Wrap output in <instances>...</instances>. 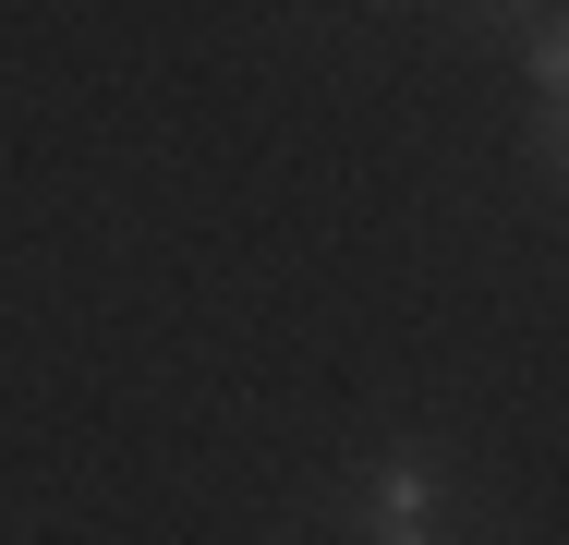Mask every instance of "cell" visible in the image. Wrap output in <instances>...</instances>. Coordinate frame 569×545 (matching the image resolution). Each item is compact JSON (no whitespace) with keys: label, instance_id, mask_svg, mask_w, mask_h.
Returning a JSON list of instances; mask_svg holds the SVG:
<instances>
[{"label":"cell","instance_id":"6da1fadb","mask_svg":"<svg viewBox=\"0 0 569 545\" xmlns=\"http://www.w3.org/2000/svg\"><path fill=\"white\" fill-rule=\"evenodd\" d=\"M340 509H351V534H449V460L437 448H376Z\"/></svg>","mask_w":569,"mask_h":545},{"label":"cell","instance_id":"7a4b0ae2","mask_svg":"<svg viewBox=\"0 0 569 545\" xmlns=\"http://www.w3.org/2000/svg\"><path fill=\"white\" fill-rule=\"evenodd\" d=\"M533 98H569V0L533 24Z\"/></svg>","mask_w":569,"mask_h":545},{"label":"cell","instance_id":"3957f363","mask_svg":"<svg viewBox=\"0 0 569 545\" xmlns=\"http://www.w3.org/2000/svg\"><path fill=\"white\" fill-rule=\"evenodd\" d=\"M533 146H546V158H569V98H546V109H533Z\"/></svg>","mask_w":569,"mask_h":545},{"label":"cell","instance_id":"277c9868","mask_svg":"<svg viewBox=\"0 0 569 545\" xmlns=\"http://www.w3.org/2000/svg\"><path fill=\"white\" fill-rule=\"evenodd\" d=\"M363 545H449V534H363Z\"/></svg>","mask_w":569,"mask_h":545},{"label":"cell","instance_id":"5b68a950","mask_svg":"<svg viewBox=\"0 0 569 545\" xmlns=\"http://www.w3.org/2000/svg\"><path fill=\"white\" fill-rule=\"evenodd\" d=\"M472 12H509V0H472Z\"/></svg>","mask_w":569,"mask_h":545}]
</instances>
